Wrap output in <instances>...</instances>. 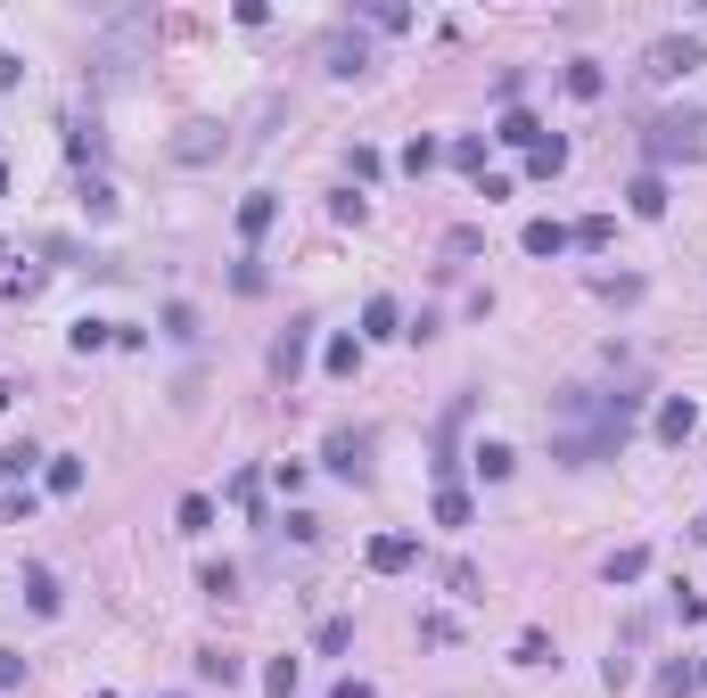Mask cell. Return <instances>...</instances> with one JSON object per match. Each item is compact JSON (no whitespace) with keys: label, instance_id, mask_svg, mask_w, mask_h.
<instances>
[{"label":"cell","instance_id":"6da1fadb","mask_svg":"<svg viewBox=\"0 0 707 698\" xmlns=\"http://www.w3.org/2000/svg\"><path fill=\"white\" fill-rule=\"evenodd\" d=\"M699 132H707V115H658L650 132H642V157H650V173L658 165H674V157H699Z\"/></svg>","mask_w":707,"mask_h":698},{"label":"cell","instance_id":"7a4b0ae2","mask_svg":"<svg viewBox=\"0 0 707 698\" xmlns=\"http://www.w3.org/2000/svg\"><path fill=\"white\" fill-rule=\"evenodd\" d=\"M691 66H707V41L699 34H658L650 50H642V74H650V83H683Z\"/></svg>","mask_w":707,"mask_h":698},{"label":"cell","instance_id":"3957f363","mask_svg":"<svg viewBox=\"0 0 707 698\" xmlns=\"http://www.w3.org/2000/svg\"><path fill=\"white\" fill-rule=\"evenodd\" d=\"M321 469L330 477H371V427H330V444H321Z\"/></svg>","mask_w":707,"mask_h":698},{"label":"cell","instance_id":"277c9868","mask_svg":"<svg viewBox=\"0 0 707 698\" xmlns=\"http://www.w3.org/2000/svg\"><path fill=\"white\" fill-rule=\"evenodd\" d=\"M321 66L330 74H371V41L354 34V25H330L321 34Z\"/></svg>","mask_w":707,"mask_h":698},{"label":"cell","instance_id":"5b68a950","mask_svg":"<svg viewBox=\"0 0 707 698\" xmlns=\"http://www.w3.org/2000/svg\"><path fill=\"white\" fill-rule=\"evenodd\" d=\"M305 353H313V321H288V337H280V346H272V378L288 386V378H297V370H305Z\"/></svg>","mask_w":707,"mask_h":698},{"label":"cell","instance_id":"8992f818","mask_svg":"<svg viewBox=\"0 0 707 698\" xmlns=\"http://www.w3.org/2000/svg\"><path fill=\"white\" fill-rule=\"evenodd\" d=\"M272 222H280V198H272V189H247V198H239V239L256 247Z\"/></svg>","mask_w":707,"mask_h":698},{"label":"cell","instance_id":"52a82bcc","mask_svg":"<svg viewBox=\"0 0 707 698\" xmlns=\"http://www.w3.org/2000/svg\"><path fill=\"white\" fill-rule=\"evenodd\" d=\"M173 157H182V165H206V157H223V124H182Z\"/></svg>","mask_w":707,"mask_h":698},{"label":"cell","instance_id":"ba28073f","mask_svg":"<svg viewBox=\"0 0 707 698\" xmlns=\"http://www.w3.org/2000/svg\"><path fill=\"white\" fill-rule=\"evenodd\" d=\"M362 559H371L379 575H404L411 559H420V543H411V534H379V543H371V551H362Z\"/></svg>","mask_w":707,"mask_h":698},{"label":"cell","instance_id":"9c48e42d","mask_svg":"<svg viewBox=\"0 0 707 698\" xmlns=\"http://www.w3.org/2000/svg\"><path fill=\"white\" fill-rule=\"evenodd\" d=\"M519 247H526V255H568L576 239H568V222L543 214V222H526V230H519Z\"/></svg>","mask_w":707,"mask_h":698},{"label":"cell","instance_id":"30bf717a","mask_svg":"<svg viewBox=\"0 0 707 698\" xmlns=\"http://www.w3.org/2000/svg\"><path fill=\"white\" fill-rule=\"evenodd\" d=\"M379 337H404V313H395V296H371V304H362V346H379Z\"/></svg>","mask_w":707,"mask_h":698},{"label":"cell","instance_id":"8fae6325","mask_svg":"<svg viewBox=\"0 0 707 698\" xmlns=\"http://www.w3.org/2000/svg\"><path fill=\"white\" fill-rule=\"evenodd\" d=\"M526 173H535V182H551V173H568V140H559V132H543V140L526 148Z\"/></svg>","mask_w":707,"mask_h":698},{"label":"cell","instance_id":"7c38bea8","mask_svg":"<svg viewBox=\"0 0 707 698\" xmlns=\"http://www.w3.org/2000/svg\"><path fill=\"white\" fill-rule=\"evenodd\" d=\"M691 427H699V411H691V395H667V403H658V436H667V444H683Z\"/></svg>","mask_w":707,"mask_h":698},{"label":"cell","instance_id":"4fadbf2b","mask_svg":"<svg viewBox=\"0 0 707 698\" xmlns=\"http://www.w3.org/2000/svg\"><path fill=\"white\" fill-rule=\"evenodd\" d=\"M707 682V665H691V658H674V665H658V698H691Z\"/></svg>","mask_w":707,"mask_h":698},{"label":"cell","instance_id":"5bb4252c","mask_svg":"<svg viewBox=\"0 0 707 698\" xmlns=\"http://www.w3.org/2000/svg\"><path fill=\"white\" fill-rule=\"evenodd\" d=\"M469 469H477L485 485H503L510 469H519V452H510V444H477V452H469Z\"/></svg>","mask_w":707,"mask_h":698},{"label":"cell","instance_id":"9a60e30c","mask_svg":"<svg viewBox=\"0 0 707 698\" xmlns=\"http://www.w3.org/2000/svg\"><path fill=\"white\" fill-rule=\"evenodd\" d=\"M609 584H642V575H650V551H642V543H625V551H609Z\"/></svg>","mask_w":707,"mask_h":698},{"label":"cell","instance_id":"2e32d148","mask_svg":"<svg viewBox=\"0 0 707 698\" xmlns=\"http://www.w3.org/2000/svg\"><path fill=\"white\" fill-rule=\"evenodd\" d=\"M25 608H34V616H58V575L50 568H25Z\"/></svg>","mask_w":707,"mask_h":698},{"label":"cell","instance_id":"e0dca14e","mask_svg":"<svg viewBox=\"0 0 707 698\" xmlns=\"http://www.w3.org/2000/svg\"><path fill=\"white\" fill-rule=\"evenodd\" d=\"M625 198H633V214H642V222H658V214H667V182H658V173H642V182H633Z\"/></svg>","mask_w":707,"mask_h":698},{"label":"cell","instance_id":"ac0fdd59","mask_svg":"<svg viewBox=\"0 0 707 698\" xmlns=\"http://www.w3.org/2000/svg\"><path fill=\"white\" fill-rule=\"evenodd\" d=\"M469 518H477V501L461 485H436V526H469Z\"/></svg>","mask_w":707,"mask_h":698},{"label":"cell","instance_id":"d6986e66","mask_svg":"<svg viewBox=\"0 0 707 698\" xmlns=\"http://www.w3.org/2000/svg\"><path fill=\"white\" fill-rule=\"evenodd\" d=\"M362 25H379V34H404L411 9H404V0H362Z\"/></svg>","mask_w":707,"mask_h":698},{"label":"cell","instance_id":"ffe728a7","mask_svg":"<svg viewBox=\"0 0 707 698\" xmlns=\"http://www.w3.org/2000/svg\"><path fill=\"white\" fill-rule=\"evenodd\" d=\"M436 165H445V140H429V132H420V140L404 148V173L420 182V173H436Z\"/></svg>","mask_w":707,"mask_h":698},{"label":"cell","instance_id":"44dd1931","mask_svg":"<svg viewBox=\"0 0 707 698\" xmlns=\"http://www.w3.org/2000/svg\"><path fill=\"white\" fill-rule=\"evenodd\" d=\"M321 362H330V378H354V370H362V337H330Z\"/></svg>","mask_w":707,"mask_h":698},{"label":"cell","instance_id":"7402d4cb","mask_svg":"<svg viewBox=\"0 0 707 698\" xmlns=\"http://www.w3.org/2000/svg\"><path fill=\"white\" fill-rule=\"evenodd\" d=\"M297 682H305L297 658H272V665H263V690H272V698H297Z\"/></svg>","mask_w":707,"mask_h":698},{"label":"cell","instance_id":"603a6c76","mask_svg":"<svg viewBox=\"0 0 707 698\" xmlns=\"http://www.w3.org/2000/svg\"><path fill=\"white\" fill-rule=\"evenodd\" d=\"M445 157H452L461 173H477V182H485V132H461V140H452Z\"/></svg>","mask_w":707,"mask_h":698},{"label":"cell","instance_id":"cb8c5ba5","mask_svg":"<svg viewBox=\"0 0 707 698\" xmlns=\"http://www.w3.org/2000/svg\"><path fill=\"white\" fill-rule=\"evenodd\" d=\"M494 140H510V148H535V140H543V124H535V115H526V108H510Z\"/></svg>","mask_w":707,"mask_h":698},{"label":"cell","instance_id":"d4e9b609","mask_svg":"<svg viewBox=\"0 0 707 698\" xmlns=\"http://www.w3.org/2000/svg\"><path fill=\"white\" fill-rule=\"evenodd\" d=\"M66 346H75V353H99V346H115V321H75V329H66Z\"/></svg>","mask_w":707,"mask_h":698},{"label":"cell","instance_id":"484cf974","mask_svg":"<svg viewBox=\"0 0 707 698\" xmlns=\"http://www.w3.org/2000/svg\"><path fill=\"white\" fill-rule=\"evenodd\" d=\"M173 526H182V534H206V526H214V501H206V494H182V510H173Z\"/></svg>","mask_w":707,"mask_h":698},{"label":"cell","instance_id":"4316f807","mask_svg":"<svg viewBox=\"0 0 707 698\" xmlns=\"http://www.w3.org/2000/svg\"><path fill=\"white\" fill-rule=\"evenodd\" d=\"M568 91H576V99H600V91H609V74H600L593 58H576V66H568Z\"/></svg>","mask_w":707,"mask_h":698},{"label":"cell","instance_id":"83f0119b","mask_svg":"<svg viewBox=\"0 0 707 698\" xmlns=\"http://www.w3.org/2000/svg\"><path fill=\"white\" fill-rule=\"evenodd\" d=\"M198 674H206V682H223V690H231V682H239L247 665H239V658H223V649H198Z\"/></svg>","mask_w":707,"mask_h":698},{"label":"cell","instance_id":"f1b7e54d","mask_svg":"<svg viewBox=\"0 0 707 698\" xmlns=\"http://www.w3.org/2000/svg\"><path fill=\"white\" fill-rule=\"evenodd\" d=\"M510 665H551V641H543V633H535V625H526V633H519V641H510Z\"/></svg>","mask_w":707,"mask_h":698},{"label":"cell","instance_id":"f546056e","mask_svg":"<svg viewBox=\"0 0 707 698\" xmlns=\"http://www.w3.org/2000/svg\"><path fill=\"white\" fill-rule=\"evenodd\" d=\"M34 444H9V452H0V477H9V485H25V477H34Z\"/></svg>","mask_w":707,"mask_h":698},{"label":"cell","instance_id":"4dcf8cb0","mask_svg":"<svg viewBox=\"0 0 707 698\" xmlns=\"http://www.w3.org/2000/svg\"><path fill=\"white\" fill-rule=\"evenodd\" d=\"M568 239H576V247H609V239H617V222H609V214H584Z\"/></svg>","mask_w":707,"mask_h":698},{"label":"cell","instance_id":"1f68e13d","mask_svg":"<svg viewBox=\"0 0 707 698\" xmlns=\"http://www.w3.org/2000/svg\"><path fill=\"white\" fill-rule=\"evenodd\" d=\"M165 337L173 346H198V313H189V304H165Z\"/></svg>","mask_w":707,"mask_h":698},{"label":"cell","instance_id":"d6a6232c","mask_svg":"<svg viewBox=\"0 0 707 698\" xmlns=\"http://www.w3.org/2000/svg\"><path fill=\"white\" fill-rule=\"evenodd\" d=\"M75 485H83V460L58 452V460H50V494H75Z\"/></svg>","mask_w":707,"mask_h":698},{"label":"cell","instance_id":"836d02e7","mask_svg":"<svg viewBox=\"0 0 707 698\" xmlns=\"http://www.w3.org/2000/svg\"><path fill=\"white\" fill-rule=\"evenodd\" d=\"M198 591H214V600H231V591H239V568H231V559H223V568H206V575H198Z\"/></svg>","mask_w":707,"mask_h":698},{"label":"cell","instance_id":"e575fe53","mask_svg":"<svg viewBox=\"0 0 707 698\" xmlns=\"http://www.w3.org/2000/svg\"><path fill=\"white\" fill-rule=\"evenodd\" d=\"M17 682H25V658H17V649H0V690H17Z\"/></svg>","mask_w":707,"mask_h":698},{"label":"cell","instance_id":"d590c367","mask_svg":"<svg viewBox=\"0 0 707 698\" xmlns=\"http://www.w3.org/2000/svg\"><path fill=\"white\" fill-rule=\"evenodd\" d=\"M330 698H379V690H371L362 674H346V682H330Z\"/></svg>","mask_w":707,"mask_h":698},{"label":"cell","instance_id":"8d00e7d4","mask_svg":"<svg viewBox=\"0 0 707 698\" xmlns=\"http://www.w3.org/2000/svg\"><path fill=\"white\" fill-rule=\"evenodd\" d=\"M17 74H25V58H17V50H0V91H17Z\"/></svg>","mask_w":707,"mask_h":698},{"label":"cell","instance_id":"74e56055","mask_svg":"<svg viewBox=\"0 0 707 698\" xmlns=\"http://www.w3.org/2000/svg\"><path fill=\"white\" fill-rule=\"evenodd\" d=\"M691 543H707V510H699V518H691Z\"/></svg>","mask_w":707,"mask_h":698},{"label":"cell","instance_id":"f35d334b","mask_svg":"<svg viewBox=\"0 0 707 698\" xmlns=\"http://www.w3.org/2000/svg\"><path fill=\"white\" fill-rule=\"evenodd\" d=\"M0 189H9V165H0Z\"/></svg>","mask_w":707,"mask_h":698},{"label":"cell","instance_id":"ab89813d","mask_svg":"<svg viewBox=\"0 0 707 698\" xmlns=\"http://www.w3.org/2000/svg\"><path fill=\"white\" fill-rule=\"evenodd\" d=\"M99 698H115V690H99Z\"/></svg>","mask_w":707,"mask_h":698}]
</instances>
